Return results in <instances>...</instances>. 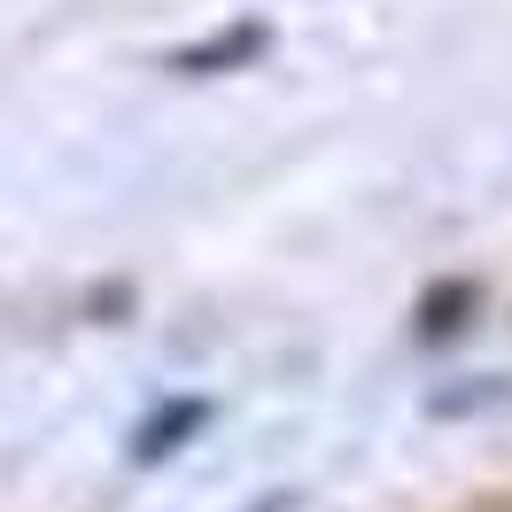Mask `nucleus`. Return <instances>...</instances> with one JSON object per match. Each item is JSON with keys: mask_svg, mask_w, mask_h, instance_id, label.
I'll return each mask as SVG.
<instances>
[{"mask_svg": "<svg viewBox=\"0 0 512 512\" xmlns=\"http://www.w3.org/2000/svg\"><path fill=\"white\" fill-rule=\"evenodd\" d=\"M202 419H210V404H202V396H187V404H171L163 419H148V427H140V443H132V458H163V450H179V435H194Z\"/></svg>", "mask_w": 512, "mask_h": 512, "instance_id": "nucleus-1", "label": "nucleus"}, {"mask_svg": "<svg viewBox=\"0 0 512 512\" xmlns=\"http://www.w3.org/2000/svg\"><path fill=\"white\" fill-rule=\"evenodd\" d=\"M249 55H264V24H241L233 39H202V47H187L179 70H218V63H249Z\"/></svg>", "mask_w": 512, "mask_h": 512, "instance_id": "nucleus-2", "label": "nucleus"}]
</instances>
